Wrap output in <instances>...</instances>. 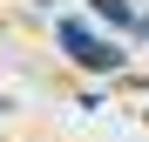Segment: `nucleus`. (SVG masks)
I'll return each instance as SVG.
<instances>
[{"label":"nucleus","mask_w":149,"mask_h":142,"mask_svg":"<svg viewBox=\"0 0 149 142\" xmlns=\"http://www.w3.org/2000/svg\"><path fill=\"white\" fill-rule=\"evenodd\" d=\"M54 41H61V54H68L74 68H88V75H122V47H115V41H102L88 20L61 14V20H54Z\"/></svg>","instance_id":"f257e3e1"},{"label":"nucleus","mask_w":149,"mask_h":142,"mask_svg":"<svg viewBox=\"0 0 149 142\" xmlns=\"http://www.w3.org/2000/svg\"><path fill=\"white\" fill-rule=\"evenodd\" d=\"M88 7H95V14H102V20H109V27H129V34L142 27V14L129 7V0H88Z\"/></svg>","instance_id":"f03ea898"},{"label":"nucleus","mask_w":149,"mask_h":142,"mask_svg":"<svg viewBox=\"0 0 149 142\" xmlns=\"http://www.w3.org/2000/svg\"><path fill=\"white\" fill-rule=\"evenodd\" d=\"M7 108H14V102H7V95H0V115H7Z\"/></svg>","instance_id":"7ed1b4c3"}]
</instances>
